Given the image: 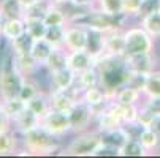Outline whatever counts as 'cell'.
<instances>
[{
  "mask_svg": "<svg viewBox=\"0 0 160 158\" xmlns=\"http://www.w3.org/2000/svg\"><path fill=\"white\" fill-rule=\"evenodd\" d=\"M27 108H29L30 111H33L40 119H43L44 116L48 114V111L51 109L49 93H46V92H43V90H41L40 93H37L32 100L27 101Z\"/></svg>",
  "mask_w": 160,
  "mask_h": 158,
  "instance_id": "obj_21",
  "label": "cell"
},
{
  "mask_svg": "<svg viewBox=\"0 0 160 158\" xmlns=\"http://www.w3.org/2000/svg\"><path fill=\"white\" fill-rule=\"evenodd\" d=\"M5 21H7V17H5V14L2 13V10H0V33H2V29H3Z\"/></svg>",
  "mask_w": 160,
  "mask_h": 158,
  "instance_id": "obj_46",
  "label": "cell"
},
{
  "mask_svg": "<svg viewBox=\"0 0 160 158\" xmlns=\"http://www.w3.org/2000/svg\"><path fill=\"white\" fill-rule=\"evenodd\" d=\"M146 155H149V152L136 138H130L119 150V156H146Z\"/></svg>",
  "mask_w": 160,
  "mask_h": 158,
  "instance_id": "obj_34",
  "label": "cell"
},
{
  "mask_svg": "<svg viewBox=\"0 0 160 158\" xmlns=\"http://www.w3.org/2000/svg\"><path fill=\"white\" fill-rule=\"evenodd\" d=\"M18 152V138L14 131L5 130L0 131V155H11Z\"/></svg>",
  "mask_w": 160,
  "mask_h": 158,
  "instance_id": "obj_28",
  "label": "cell"
},
{
  "mask_svg": "<svg viewBox=\"0 0 160 158\" xmlns=\"http://www.w3.org/2000/svg\"><path fill=\"white\" fill-rule=\"evenodd\" d=\"M0 10H2L7 19L26 16V8L21 5L19 0H0Z\"/></svg>",
  "mask_w": 160,
  "mask_h": 158,
  "instance_id": "obj_32",
  "label": "cell"
},
{
  "mask_svg": "<svg viewBox=\"0 0 160 158\" xmlns=\"http://www.w3.org/2000/svg\"><path fill=\"white\" fill-rule=\"evenodd\" d=\"M49 74H51L52 90H68L76 82V73H73L68 66L57 70V71H52Z\"/></svg>",
  "mask_w": 160,
  "mask_h": 158,
  "instance_id": "obj_17",
  "label": "cell"
},
{
  "mask_svg": "<svg viewBox=\"0 0 160 158\" xmlns=\"http://www.w3.org/2000/svg\"><path fill=\"white\" fill-rule=\"evenodd\" d=\"M14 66L24 78H30L41 65L29 52V54H22V55H14Z\"/></svg>",
  "mask_w": 160,
  "mask_h": 158,
  "instance_id": "obj_19",
  "label": "cell"
},
{
  "mask_svg": "<svg viewBox=\"0 0 160 158\" xmlns=\"http://www.w3.org/2000/svg\"><path fill=\"white\" fill-rule=\"evenodd\" d=\"M140 26L154 38H160V11L155 8V10H151L144 14L140 16Z\"/></svg>",
  "mask_w": 160,
  "mask_h": 158,
  "instance_id": "obj_18",
  "label": "cell"
},
{
  "mask_svg": "<svg viewBox=\"0 0 160 158\" xmlns=\"http://www.w3.org/2000/svg\"><path fill=\"white\" fill-rule=\"evenodd\" d=\"M124 35H125V55L140 54V52H154L155 40L141 26L124 29Z\"/></svg>",
  "mask_w": 160,
  "mask_h": 158,
  "instance_id": "obj_5",
  "label": "cell"
},
{
  "mask_svg": "<svg viewBox=\"0 0 160 158\" xmlns=\"http://www.w3.org/2000/svg\"><path fill=\"white\" fill-rule=\"evenodd\" d=\"M136 139L143 144V147L148 152H155L160 149V136L154 128H141Z\"/></svg>",
  "mask_w": 160,
  "mask_h": 158,
  "instance_id": "obj_24",
  "label": "cell"
},
{
  "mask_svg": "<svg viewBox=\"0 0 160 158\" xmlns=\"http://www.w3.org/2000/svg\"><path fill=\"white\" fill-rule=\"evenodd\" d=\"M114 103H116V101H114ZM116 108H118V111H119V116H121L124 125L136 123V117H138L140 104H121V103H116Z\"/></svg>",
  "mask_w": 160,
  "mask_h": 158,
  "instance_id": "obj_35",
  "label": "cell"
},
{
  "mask_svg": "<svg viewBox=\"0 0 160 158\" xmlns=\"http://www.w3.org/2000/svg\"><path fill=\"white\" fill-rule=\"evenodd\" d=\"M33 38L26 32V33H22L21 36L14 38L10 41L11 44V51L14 55H22V54H29L32 51V46H33Z\"/></svg>",
  "mask_w": 160,
  "mask_h": 158,
  "instance_id": "obj_31",
  "label": "cell"
},
{
  "mask_svg": "<svg viewBox=\"0 0 160 158\" xmlns=\"http://www.w3.org/2000/svg\"><path fill=\"white\" fill-rule=\"evenodd\" d=\"M13 123H14V128H16L18 133L26 134L27 131L40 127L41 125V119L35 114L33 111H30L29 108H26V111H22L21 114L13 120Z\"/></svg>",
  "mask_w": 160,
  "mask_h": 158,
  "instance_id": "obj_16",
  "label": "cell"
},
{
  "mask_svg": "<svg viewBox=\"0 0 160 158\" xmlns=\"http://www.w3.org/2000/svg\"><path fill=\"white\" fill-rule=\"evenodd\" d=\"M70 5H73L75 8L89 10V8L97 7V0H70Z\"/></svg>",
  "mask_w": 160,
  "mask_h": 158,
  "instance_id": "obj_42",
  "label": "cell"
},
{
  "mask_svg": "<svg viewBox=\"0 0 160 158\" xmlns=\"http://www.w3.org/2000/svg\"><path fill=\"white\" fill-rule=\"evenodd\" d=\"M143 98H144V95L138 87H135L132 84H125L116 92L112 101L121 103V104H141Z\"/></svg>",
  "mask_w": 160,
  "mask_h": 158,
  "instance_id": "obj_14",
  "label": "cell"
},
{
  "mask_svg": "<svg viewBox=\"0 0 160 158\" xmlns=\"http://www.w3.org/2000/svg\"><path fill=\"white\" fill-rule=\"evenodd\" d=\"M43 21L46 26H67L68 24V14L60 5L51 3L43 16Z\"/></svg>",
  "mask_w": 160,
  "mask_h": 158,
  "instance_id": "obj_22",
  "label": "cell"
},
{
  "mask_svg": "<svg viewBox=\"0 0 160 158\" xmlns=\"http://www.w3.org/2000/svg\"><path fill=\"white\" fill-rule=\"evenodd\" d=\"M22 33H26V19L24 17H13V19H7L3 29H2V35L5 40L11 41L18 36H21Z\"/></svg>",
  "mask_w": 160,
  "mask_h": 158,
  "instance_id": "obj_20",
  "label": "cell"
},
{
  "mask_svg": "<svg viewBox=\"0 0 160 158\" xmlns=\"http://www.w3.org/2000/svg\"><path fill=\"white\" fill-rule=\"evenodd\" d=\"M51 3L63 7V5H68V3H70V0H51Z\"/></svg>",
  "mask_w": 160,
  "mask_h": 158,
  "instance_id": "obj_45",
  "label": "cell"
},
{
  "mask_svg": "<svg viewBox=\"0 0 160 158\" xmlns=\"http://www.w3.org/2000/svg\"><path fill=\"white\" fill-rule=\"evenodd\" d=\"M76 82L82 87V90L100 85V73L97 70V66L94 65V66H90V68H87L86 71L79 73L76 76Z\"/></svg>",
  "mask_w": 160,
  "mask_h": 158,
  "instance_id": "obj_30",
  "label": "cell"
},
{
  "mask_svg": "<svg viewBox=\"0 0 160 158\" xmlns=\"http://www.w3.org/2000/svg\"><path fill=\"white\" fill-rule=\"evenodd\" d=\"M102 133L97 128H90L82 133H76V136L72 139L63 150L65 155L73 156H94L95 150L102 146Z\"/></svg>",
  "mask_w": 160,
  "mask_h": 158,
  "instance_id": "obj_3",
  "label": "cell"
},
{
  "mask_svg": "<svg viewBox=\"0 0 160 158\" xmlns=\"http://www.w3.org/2000/svg\"><path fill=\"white\" fill-rule=\"evenodd\" d=\"M105 49L111 55H125V35L122 27L105 32Z\"/></svg>",
  "mask_w": 160,
  "mask_h": 158,
  "instance_id": "obj_11",
  "label": "cell"
},
{
  "mask_svg": "<svg viewBox=\"0 0 160 158\" xmlns=\"http://www.w3.org/2000/svg\"><path fill=\"white\" fill-rule=\"evenodd\" d=\"M67 55H68V51L65 48H54L43 66L49 73L57 71V70H62V68H65V66H67Z\"/></svg>",
  "mask_w": 160,
  "mask_h": 158,
  "instance_id": "obj_23",
  "label": "cell"
},
{
  "mask_svg": "<svg viewBox=\"0 0 160 158\" xmlns=\"http://www.w3.org/2000/svg\"><path fill=\"white\" fill-rule=\"evenodd\" d=\"M52 49H54L52 44H49L44 38H41V40H35V41H33V46H32L30 54H32V55H33V59H35V60L43 66V65H44V62L48 60L49 54L52 52Z\"/></svg>",
  "mask_w": 160,
  "mask_h": 158,
  "instance_id": "obj_27",
  "label": "cell"
},
{
  "mask_svg": "<svg viewBox=\"0 0 160 158\" xmlns=\"http://www.w3.org/2000/svg\"><path fill=\"white\" fill-rule=\"evenodd\" d=\"M72 122V131L73 133H82L92 128L95 123V114L90 104H87L84 100H78L73 106V109L68 112Z\"/></svg>",
  "mask_w": 160,
  "mask_h": 158,
  "instance_id": "obj_6",
  "label": "cell"
},
{
  "mask_svg": "<svg viewBox=\"0 0 160 158\" xmlns=\"http://www.w3.org/2000/svg\"><path fill=\"white\" fill-rule=\"evenodd\" d=\"M0 109H2V97H0Z\"/></svg>",
  "mask_w": 160,
  "mask_h": 158,
  "instance_id": "obj_49",
  "label": "cell"
},
{
  "mask_svg": "<svg viewBox=\"0 0 160 158\" xmlns=\"http://www.w3.org/2000/svg\"><path fill=\"white\" fill-rule=\"evenodd\" d=\"M26 19V32L33 40H41L46 35L48 26L44 24L43 17H24Z\"/></svg>",
  "mask_w": 160,
  "mask_h": 158,
  "instance_id": "obj_29",
  "label": "cell"
},
{
  "mask_svg": "<svg viewBox=\"0 0 160 158\" xmlns=\"http://www.w3.org/2000/svg\"><path fill=\"white\" fill-rule=\"evenodd\" d=\"M133 138L130 131L122 125V127H118V128H112V130H108V131H102V142L114 150H118V155H119V150L122 149V146L130 139Z\"/></svg>",
  "mask_w": 160,
  "mask_h": 158,
  "instance_id": "obj_12",
  "label": "cell"
},
{
  "mask_svg": "<svg viewBox=\"0 0 160 158\" xmlns=\"http://www.w3.org/2000/svg\"><path fill=\"white\" fill-rule=\"evenodd\" d=\"M157 10L160 11V0H158V5H157Z\"/></svg>",
  "mask_w": 160,
  "mask_h": 158,
  "instance_id": "obj_48",
  "label": "cell"
},
{
  "mask_svg": "<svg viewBox=\"0 0 160 158\" xmlns=\"http://www.w3.org/2000/svg\"><path fill=\"white\" fill-rule=\"evenodd\" d=\"M59 138L49 133L43 125L22 134V144L30 155H51L59 150Z\"/></svg>",
  "mask_w": 160,
  "mask_h": 158,
  "instance_id": "obj_2",
  "label": "cell"
},
{
  "mask_svg": "<svg viewBox=\"0 0 160 158\" xmlns=\"http://www.w3.org/2000/svg\"><path fill=\"white\" fill-rule=\"evenodd\" d=\"M65 32H67V26H48L44 40L49 44H52L54 48H63Z\"/></svg>",
  "mask_w": 160,
  "mask_h": 158,
  "instance_id": "obj_33",
  "label": "cell"
},
{
  "mask_svg": "<svg viewBox=\"0 0 160 158\" xmlns=\"http://www.w3.org/2000/svg\"><path fill=\"white\" fill-rule=\"evenodd\" d=\"M95 65V59L90 55L86 49L82 51H68L67 55V66L70 68L73 73H76V76L82 71H86L87 68Z\"/></svg>",
  "mask_w": 160,
  "mask_h": 158,
  "instance_id": "obj_10",
  "label": "cell"
},
{
  "mask_svg": "<svg viewBox=\"0 0 160 158\" xmlns=\"http://www.w3.org/2000/svg\"><path fill=\"white\" fill-rule=\"evenodd\" d=\"M19 2H21V5H22V7H24V8L27 10V8H30V7H33L35 3H38V2H40V0H19Z\"/></svg>",
  "mask_w": 160,
  "mask_h": 158,
  "instance_id": "obj_44",
  "label": "cell"
},
{
  "mask_svg": "<svg viewBox=\"0 0 160 158\" xmlns=\"http://www.w3.org/2000/svg\"><path fill=\"white\" fill-rule=\"evenodd\" d=\"M95 66L100 73V87L111 100L118 90L132 79V71L128 70L124 55L103 54L95 60Z\"/></svg>",
  "mask_w": 160,
  "mask_h": 158,
  "instance_id": "obj_1",
  "label": "cell"
},
{
  "mask_svg": "<svg viewBox=\"0 0 160 158\" xmlns=\"http://www.w3.org/2000/svg\"><path fill=\"white\" fill-rule=\"evenodd\" d=\"M125 63L128 70L135 74L148 76L151 71L157 68V59L154 52H140V54H132V55H124Z\"/></svg>",
  "mask_w": 160,
  "mask_h": 158,
  "instance_id": "obj_8",
  "label": "cell"
},
{
  "mask_svg": "<svg viewBox=\"0 0 160 158\" xmlns=\"http://www.w3.org/2000/svg\"><path fill=\"white\" fill-rule=\"evenodd\" d=\"M22 79L24 76L14 66V54L5 57L2 66H0V97L2 100L18 97Z\"/></svg>",
  "mask_w": 160,
  "mask_h": 158,
  "instance_id": "obj_4",
  "label": "cell"
},
{
  "mask_svg": "<svg viewBox=\"0 0 160 158\" xmlns=\"http://www.w3.org/2000/svg\"><path fill=\"white\" fill-rule=\"evenodd\" d=\"M86 51L92 55L95 60L106 54L105 49V32L95 30V29H87V46Z\"/></svg>",
  "mask_w": 160,
  "mask_h": 158,
  "instance_id": "obj_15",
  "label": "cell"
},
{
  "mask_svg": "<svg viewBox=\"0 0 160 158\" xmlns=\"http://www.w3.org/2000/svg\"><path fill=\"white\" fill-rule=\"evenodd\" d=\"M155 131H157V134L160 136V117H157V120H155V123H154V127H152Z\"/></svg>",
  "mask_w": 160,
  "mask_h": 158,
  "instance_id": "obj_47",
  "label": "cell"
},
{
  "mask_svg": "<svg viewBox=\"0 0 160 158\" xmlns=\"http://www.w3.org/2000/svg\"><path fill=\"white\" fill-rule=\"evenodd\" d=\"M157 120V116L154 112H151L144 104H140L138 109V117H136V123H138L141 128H152L154 123Z\"/></svg>",
  "mask_w": 160,
  "mask_h": 158,
  "instance_id": "obj_37",
  "label": "cell"
},
{
  "mask_svg": "<svg viewBox=\"0 0 160 158\" xmlns=\"http://www.w3.org/2000/svg\"><path fill=\"white\" fill-rule=\"evenodd\" d=\"M87 46V29L78 24H67L65 43L67 51H82Z\"/></svg>",
  "mask_w": 160,
  "mask_h": 158,
  "instance_id": "obj_9",
  "label": "cell"
},
{
  "mask_svg": "<svg viewBox=\"0 0 160 158\" xmlns=\"http://www.w3.org/2000/svg\"><path fill=\"white\" fill-rule=\"evenodd\" d=\"M11 123L13 120L5 114V112L0 109V131H5V130H10L11 128Z\"/></svg>",
  "mask_w": 160,
  "mask_h": 158,
  "instance_id": "obj_43",
  "label": "cell"
},
{
  "mask_svg": "<svg viewBox=\"0 0 160 158\" xmlns=\"http://www.w3.org/2000/svg\"><path fill=\"white\" fill-rule=\"evenodd\" d=\"M26 108H27V103L21 97H11V98L2 100V111L11 120H14L22 111H26Z\"/></svg>",
  "mask_w": 160,
  "mask_h": 158,
  "instance_id": "obj_25",
  "label": "cell"
},
{
  "mask_svg": "<svg viewBox=\"0 0 160 158\" xmlns=\"http://www.w3.org/2000/svg\"><path fill=\"white\" fill-rule=\"evenodd\" d=\"M41 92V89L38 87V84L35 81H32L30 78H24L22 79V84H21V89H19V93L18 97H21L22 100H24L26 103L29 100H32L37 93Z\"/></svg>",
  "mask_w": 160,
  "mask_h": 158,
  "instance_id": "obj_36",
  "label": "cell"
},
{
  "mask_svg": "<svg viewBox=\"0 0 160 158\" xmlns=\"http://www.w3.org/2000/svg\"><path fill=\"white\" fill-rule=\"evenodd\" d=\"M51 5V0H40L38 3H35L33 7L26 10V16L24 17H43L46 10Z\"/></svg>",
  "mask_w": 160,
  "mask_h": 158,
  "instance_id": "obj_40",
  "label": "cell"
},
{
  "mask_svg": "<svg viewBox=\"0 0 160 158\" xmlns=\"http://www.w3.org/2000/svg\"><path fill=\"white\" fill-rule=\"evenodd\" d=\"M41 125L57 138H62V136H65V134H68L72 131V122H70L68 112L56 111L52 108L48 111V114L41 119Z\"/></svg>",
  "mask_w": 160,
  "mask_h": 158,
  "instance_id": "obj_7",
  "label": "cell"
},
{
  "mask_svg": "<svg viewBox=\"0 0 160 158\" xmlns=\"http://www.w3.org/2000/svg\"><path fill=\"white\" fill-rule=\"evenodd\" d=\"M122 2L124 0H97V7L112 16H121L122 14Z\"/></svg>",
  "mask_w": 160,
  "mask_h": 158,
  "instance_id": "obj_39",
  "label": "cell"
},
{
  "mask_svg": "<svg viewBox=\"0 0 160 158\" xmlns=\"http://www.w3.org/2000/svg\"><path fill=\"white\" fill-rule=\"evenodd\" d=\"M141 92L144 97H160V70L155 68L146 76Z\"/></svg>",
  "mask_w": 160,
  "mask_h": 158,
  "instance_id": "obj_26",
  "label": "cell"
},
{
  "mask_svg": "<svg viewBox=\"0 0 160 158\" xmlns=\"http://www.w3.org/2000/svg\"><path fill=\"white\" fill-rule=\"evenodd\" d=\"M141 104H144L151 112H154L157 117H160V97H144Z\"/></svg>",
  "mask_w": 160,
  "mask_h": 158,
  "instance_id": "obj_41",
  "label": "cell"
},
{
  "mask_svg": "<svg viewBox=\"0 0 160 158\" xmlns=\"http://www.w3.org/2000/svg\"><path fill=\"white\" fill-rule=\"evenodd\" d=\"M146 0H124L122 2V14L127 17L140 16Z\"/></svg>",
  "mask_w": 160,
  "mask_h": 158,
  "instance_id": "obj_38",
  "label": "cell"
},
{
  "mask_svg": "<svg viewBox=\"0 0 160 158\" xmlns=\"http://www.w3.org/2000/svg\"><path fill=\"white\" fill-rule=\"evenodd\" d=\"M49 101H51L52 109L62 111V112H70L78 100L68 92V90H51L49 92Z\"/></svg>",
  "mask_w": 160,
  "mask_h": 158,
  "instance_id": "obj_13",
  "label": "cell"
}]
</instances>
